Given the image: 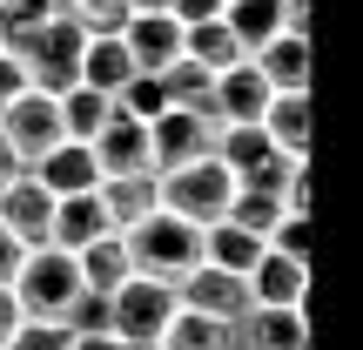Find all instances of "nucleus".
Here are the masks:
<instances>
[{"label": "nucleus", "instance_id": "1", "mask_svg": "<svg viewBox=\"0 0 363 350\" xmlns=\"http://www.w3.org/2000/svg\"><path fill=\"white\" fill-rule=\"evenodd\" d=\"M121 243H128V263L135 276H162V283H175L182 270H195L202 263V229H195L189 216H175V209H148L142 222H128L121 229Z\"/></svg>", "mask_w": 363, "mask_h": 350}, {"label": "nucleus", "instance_id": "2", "mask_svg": "<svg viewBox=\"0 0 363 350\" xmlns=\"http://www.w3.org/2000/svg\"><path fill=\"white\" fill-rule=\"evenodd\" d=\"M81 27L67 21V13H48V21L34 27V34L13 48V61H21V75H27V88H40V94H61V88H74L81 81Z\"/></svg>", "mask_w": 363, "mask_h": 350}, {"label": "nucleus", "instance_id": "3", "mask_svg": "<svg viewBox=\"0 0 363 350\" xmlns=\"http://www.w3.org/2000/svg\"><path fill=\"white\" fill-rule=\"evenodd\" d=\"M7 290H13V303H21V317H54V324H61L67 297L81 290V263H74V249H54V243L27 249Z\"/></svg>", "mask_w": 363, "mask_h": 350}, {"label": "nucleus", "instance_id": "4", "mask_svg": "<svg viewBox=\"0 0 363 350\" xmlns=\"http://www.w3.org/2000/svg\"><path fill=\"white\" fill-rule=\"evenodd\" d=\"M155 195H162V209H175V216H189L195 229H208V222H222V209H229L235 175L222 169L216 155H195V162H182V169L155 175Z\"/></svg>", "mask_w": 363, "mask_h": 350}, {"label": "nucleus", "instance_id": "5", "mask_svg": "<svg viewBox=\"0 0 363 350\" xmlns=\"http://www.w3.org/2000/svg\"><path fill=\"white\" fill-rule=\"evenodd\" d=\"M216 128L222 121L202 115V108H162V115L148 121V169L169 175V169H182V162H195V155H216Z\"/></svg>", "mask_w": 363, "mask_h": 350}, {"label": "nucleus", "instance_id": "6", "mask_svg": "<svg viewBox=\"0 0 363 350\" xmlns=\"http://www.w3.org/2000/svg\"><path fill=\"white\" fill-rule=\"evenodd\" d=\"M175 303L182 310H202V317H216V324H235V317L249 310V276L242 270H222V263H195V270H182L175 276Z\"/></svg>", "mask_w": 363, "mask_h": 350}, {"label": "nucleus", "instance_id": "7", "mask_svg": "<svg viewBox=\"0 0 363 350\" xmlns=\"http://www.w3.org/2000/svg\"><path fill=\"white\" fill-rule=\"evenodd\" d=\"M0 135H7V148H13L21 169H34L54 142H67V135H61V115H54V94H40V88L13 94V102L0 108Z\"/></svg>", "mask_w": 363, "mask_h": 350}, {"label": "nucleus", "instance_id": "8", "mask_svg": "<svg viewBox=\"0 0 363 350\" xmlns=\"http://www.w3.org/2000/svg\"><path fill=\"white\" fill-rule=\"evenodd\" d=\"M108 303H115V337L155 344L162 324L175 317V283H162V276H128V283L108 290Z\"/></svg>", "mask_w": 363, "mask_h": 350}, {"label": "nucleus", "instance_id": "9", "mask_svg": "<svg viewBox=\"0 0 363 350\" xmlns=\"http://www.w3.org/2000/svg\"><path fill=\"white\" fill-rule=\"evenodd\" d=\"M229 350H310L303 303H249L229 324Z\"/></svg>", "mask_w": 363, "mask_h": 350}, {"label": "nucleus", "instance_id": "10", "mask_svg": "<svg viewBox=\"0 0 363 350\" xmlns=\"http://www.w3.org/2000/svg\"><path fill=\"white\" fill-rule=\"evenodd\" d=\"M48 222H54V195H48V182L21 169L7 189H0V229H7L21 249H40V243H48Z\"/></svg>", "mask_w": 363, "mask_h": 350}, {"label": "nucleus", "instance_id": "11", "mask_svg": "<svg viewBox=\"0 0 363 350\" xmlns=\"http://www.w3.org/2000/svg\"><path fill=\"white\" fill-rule=\"evenodd\" d=\"M88 155L101 175H135L148 169V121L128 115V108H108V121L88 135Z\"/></svg>", "mask_w": 363, "mask_h": 350}, {"label": "nucleus", "instance_id": "12", "mask_svg": "<svg viewBox=\"0 0 363 350\" xmlns=\"http://www.w3.org/2000/svg\"><path fill=\"white\" fill-rule=\"evenodd\" d=\"M121 48H128L135 75H162V67L182 54V21H175L169 7H155V13H128V21H121Z\"/></svg>", "mask_w": 363, "mask_h": 350}, {"label": "nucleus", "instance_id": "13", "mask_svg": "<svg viewBox=\"0 0 363 350\" xmlns=\"http://www.w3.org/2000/svg\"><path fill=\"white\" fill-rule=\"evenodd\" d=\"M262 102H269V81L256 75V61H229L216 81H208V108L216 121H262Z\"/></svg>", "mask_w": 363, "mask_h": 350}, {"label": "nucleus", "instance_id": "14", "mask_svg": "<svg viewBox=\"0 0 363 350\" xmlns=\"http://www.w3.org/2000/svg\"><path fill=\"white\" fill-rule=\"evenodd\" d=\"M310 290V256H283V249L262 243V256L249 263V297L256 303H303Z\"/></svg>", "mask_w": 363, "mask_h": 350}, {"label": "nucleus", "instance_id": "15", "mask_svg": "<svg viewBox=\"0 0 363 350\" xmlns=\"http://www.w3.org/2000/svg\"><path fill=\"white\" fill-rule=\"evenodd\" d=\"M249 61H256V75L269 81V88H310V34L276 27L262 48H249Z\"/></svg>", "mask_w": 363, "mask_h": 350}, {"label": "nucleus", "instance_id": "16", "mask_svg": "<svg viewBox=\"0 0 363 350\" xmlns=\"http://www.w3.org/2000/svg\"><path fill=\"white\" fill-rule=\"evenodd\" d=\"M108 229H115V222H108V209H101L94 189L54 195V222H48V243L54 249H81V243H94V236H108Z\"/></svg>", "mask_w": 363, "mask_h": 350}, {"label": "nucleus", "instance_id": "17", "mask_svg": "<svg viewBox=\"0 0 363 350\" xmlns=\"http://www.w3.org/2000/svg\"><path fill=\"white\" fill-rule=\"evenodd\" d=\"M262 135L289 155H310V88H269L262 102Z\"/></svg>", "mask_w": 363, "mask_h": 350}, {"label": "nucleus", "instance_id": "18", "mask_svg": "<svg viewBox=\"0 0 363 350\" xmlns=\"http://www.w3.org/2000/svg\"><path fill=\"white\" fill-rule=\"evenodd\" d=\"M27 175L48 182V195H81V189H94V182H101V169H94V155H88V142H54Z\"/></svg>", "mask_w": 363, "mask_h": 350}, {"label": "nucleus", "instance_id": "19", "mask_svg": "<svg viewBox=\"0 0 363 350\" xmlns=\"http://www.w3.org/2000/svg\"><path fill=\"white\" fill-rule=\"evenodd\" d=\"M94 195H101V209H108V222H115V229L142 222L148 209L162 202V195H155V169H135V175H101V182H94Z\"/></svg>", "mask_w": 363, "mask_h": 350}, {"label": "nucleus", "instance_id": "20", "mask_svg": "<svg viewBox=\"0 0 363 350\" xmlns=\"http://www.w3.org/2000/svg\"><path fill=\"white\" fill-rule=\"evenodd\" d=\"M128 75H135V61H128V48H121V34H88L81 40V81H88V88H101L108 102H115V94L128 88Z\"/></svg>", "mask_w": 363, "mask_h": 350}, {"label": "nucleus", "instance_id": "21", "mask_svg": "<svg viewBox=\"0 0 363 350\" xmlns=\"http://www.w3.org/2000/svg\"><path fill=\"white\" fill-rule=\"evenodd\" d=\"M74 263H81V283H94V290H115V283H128V276H135L121 229H108V236H94V243H81Z\"/></svg>", "mask_w": 363, "mask_h": 350}, {"label": "nucleus", "instance_id": "22", "mask_svg": "<svg viewBox=\"0 0 363 350\" xmlns=\"http://www.w3.org/2000/svg\"><path fill=\"white\" fill-rule=\"evenodd\" d=\"M182 54H189V61H202L208 75H222L229 61H242V40H235L229 21L216 13V21H189V27H182Z\"/></svg>", "mask_w": 363, "mask_h": 350}, {"label": "nucleus", "instance_id": "23", "mask_svg": "<svg viewBox=\"0 0 363 350\" xmlns=\"http://www.w3.org/2000/svg\"><path fill=\"white\" fill-rule=\"evenodd\" d=\"M108 108H115V102H108L101 88H88V81H74V88L54 94V115H61V135H67V142H88V135L108 121Z\"/></svg>", "mask_w": 363, "mask_h": 350}, {"label": "nucleus", "instance_id": "24", "mask_svg": "<svg viewBox=\"0 0 363 350\" xmlns=\"http://www.w3.org/2000/svg\"><path fill=\"white\" fill-rule=\"evenodd\" d=\"M162 350H229V324H216V317H202V310H182L175 303V317L162 324Z\"/></svg>", "mask_w": 363, "mask_h": 350}, {"label": "nucleus", "instance_id": "25", "mask_svg": "<svg viewBox=\"0 0 363 350\" xmlns=\"http://www.w3.org/2000/svg\"><path fill=\"white\" fill-rule=\"evenodd\" d=\"M222 21H229V34L249 48H262V40L283 27V0H222Z\"/></svg>", "mask_w": 363, "mask_h": 350}, {"label": "nucleus", "instance_id": "26", "mask_svg": "<svg viewBox=\"0 0 363 350\" xmlns=\"http://www.w3.org/2000/svg\"><path fill=\"white\" fill-rule=\"evenodd\" d=\"M202 256H208V263H222V270H242V276H249V263L262 256V236L235 229V222L222 216V222H208V229H202Z\"/></svg>", "mask_w": 363, "mask_h": 350}, {"label": "nucleus", "instance_id": "27", "mask_svg": "<svg viewBox=\"0 0 363 350\" xmlns=\"http://www.w3.org/2000/svg\"><path fill=\"white\" fill-rule=\"evenodd\" d=\"M208 67L202 61H189V54H175L169 67H162V94H169V108H202V115H216L208 108Z\"/></svg>", "mask_w": 363, "mask_h": 350}, {"label": "nucleus", "instance_id": "28", "mask_svg": "<svg viewBox=\"0 0 363 350\" xmlns=\"http://www.w3.org/2000/svg\"><path fill=\"white\" fill-rule=\"evenodd\" d=\"M222 216H229L235 229H249V236H269L276 222L289 216V209L276 202L269 189H249V182H235V195H229V209H222Z\"/></svg>", "mask_w": 363, "mask_h": 350}, {"label": "nucleus", "instance_id": "29", "mask_svg": "<svg viewBox=\"0 0 363 350\" xmlns=\"http://www.w3.org/2000/svg\"><path fill=\"white\" fill-rule=\"evenodd\" d=\"M61 324L74 330V337H108V330H115V303H108V290H94V283H81L74 297H67V310H61Z\"/></svg>", "mask_w": 363, "mask_h": 350}, {"label": "nucleus", "instance_id": "30", "mask_svg": "<svg viewBox=\"0 0 363 350\" xmlns=\"http://www.w3.org/2000/svg\"><path fill=\"white\" fill-rule=\"evenodd\" d=\"M61 13L81 27V34H121V21H128V0H61Z\"/></svg>", "mask_w": 363, "mask_h": 350}, {"label": "nucleus", "instance_id": "31", "mask_svg": "<svg viewBox=\"0 0 363 350\" xmlns=\"http://www.w3.org/2000/svg\"><path fill=\"white\" fill-rule=\"evenodd\" d=\"M0 350H74V330L54 324V317H21V324H13V337L0 344Z\"/></svg>", "mask_w": 363, "mask_h": 350}, {"label": "nucleus", "instance_id": "32", "mask_svg": "<svg viewBox=\"0 0 363 350\" xmlns=\"http://www.w3.org/2000/svg\"><path fill=\"white\" fill-rule=\"evenodd\" d=\"M115 108H128V115L155 121L162 108H169V94H162V75H128V88L115 94Z\"/></svg>", "mask_w": 363, "mask_h": 350}, {"label": "nucleus", "instance_id": "33", "mask_svg": "<svg viewBox=\"0 0 363 350\" xmlns=\"http://www.w3.org/2000/svg\"><path fill=\"white\" fill-rule=\"evenodd\" d=\"M269 249H283V256H310V216H283L269 236H262Z\"/></svg>", "mask_w": 363, "mask_h": 350}, {"label": "nucleus", "instance_id": "34", "mask_svg": "<svg viewBox=\"0 0 363 350\" xmlns=\"http://www.w3.org/2000/svg\"><path fill=\"white\" fill-rule=\"evenodd\" d=\"M13 94H27V75H21V61H13V54L0 48V108H7Z\"/></svg>", "mask_w": 363, "mask_h": 350}, {"label": "nucleus", "instance_id": "35", "mask_svg": "<svg viewBox=\"0 0 363 350\" xmlns=\"http://www.w3.org/2000/svg\"><path fill=\"white\" fill-rule=\"evenodd\" d=\"M169 13H175L182 27H189V21H216V13H222V0H169Z\"/></svg>", "mask_w": 363, "mask_h": 350}, {"label": "nucleus", "instance_id": "36", "mask_svg": "<svg viewBox=\"0 0 363 350\" xmlns=\"http://www.w3.org/2000/svg\"><path fill=\"white\" fill-rule=\"evenodd\" d=\"M21 256H27V249L13 243L7 229H0V283H13V270H21Z\"/></svg>", "mask_w": 363, "mask_h": 350}, {"label": "nucleus", "instance_id": "37", "mask_svg": "<svg viewBox=\"0 0 363 350\" xmlns=\"http://www.w3.org/2000/svg\"><path fill=\"white\" fill-rule=\"evenodd\" d=\"M13 324H21V303H13V290H7V283H0V344H7V337H13Z\"/></svg>", "mask_w": 363, "mask_h": 350}, {"label": "nucleus", "instance_id": "38", "mask_svg": "<svg viewBox=\"0 0 363 350\" xmlns=\"http://www.w3.org/2000/svg\"><path fill=\"white\" fill-rule=\"evenodd\" d=\"M283 27L289 34H310V0H283Z\"/></svg>", "mask_w": 363, "mask_h": 350}, {"label": "nucleus", "instance_id": "39", "mask_svg": "<svg viewBox=\"0 0 363 350\" xmlns=\"http://www.w3.org/2000/svg\"><path fill=\"white\" fill-rule=\"evenodd\" d=\"M13 175H21V162H13V148H7V135H0V189H7Z\"/></svg>", "mask_w": 363, "mask_h": 350}, {"label": "nucleus", "instance_id": "40", "mask_svg": "<svg viewBox=\"0 0 363 350\" xmlns=\"http://www.w3.org/2000/svg\"><path fill=\"white\" fill-rule=\"evenodd\" d=\"M74 350H121V337L108 330V337H74Z\"/></svg>", "mask_w": 363, "mask_h": 350}, {"label": "nucleus", "instance_id": "41", "mask_svg": "<svg viewBox=\"0 0 363 350\" xmlns=\"http://www.w3.org/2000/svg\"><path fill=\"white\" fill-rule=\"evenodd\" d=\"M155 7H169V0H128V13H155Z\"/></svg>", "mask_w": 363, "mask_h": 350}, {"label": "nucleus", "instance_id": "42", "mask_svg": "<svg viewBox=\"0 0 363 350\" xmlns=\"http://www.w3.org/2000/svg\"><path fill=\"white\" fill-rule=\"evenodd\" d=\"M121 350H162V344H135V337H121Z\"/></svg>", "mask_w": 363, "mask_h": 350}, {"label": "nucleus", "instance_id": "43", "mask_svg": "<svg viewBox=\"0 0 363 350\" xmlns=\"http://www.w3.org/2000/svg\"><path fill=\"white\" fill-rule=\"evenodd\" d=\"M0 7H7V0H0Z\"/></svg>", "mask_w": 363, "mask_h": 350}]
</instances>
